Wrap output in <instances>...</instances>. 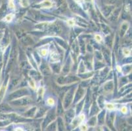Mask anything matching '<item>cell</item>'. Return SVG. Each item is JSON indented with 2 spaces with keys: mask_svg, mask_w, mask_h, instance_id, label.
<instances>
[{
  "mask_svg": "<svg viewBox=\"0 0 132 131\" xmlns=\"http://www.w3.org/2000/svg\"><path fill=\"white\" fill-rule=\"evenodd\" d=\"M41 7L43 8H50L52 7V2L50 0H45L41 3Z\"/></svg>",
  "mask_w": 132,
  "mask_h": 131,
  "instance_id": "1",
  "label": "cell"
},
{
  "mask_svg": "<svg viewBox=\"0 0 132 131\" xmlns=\"http://www.w3.org/2000/svg\"><path fill=\"white\" fill-rule=\"evenodd\" d=\"M46 103L48 106H53L55 104V101L53 98H48L46 100Z\"/></svg>",
  "mask_w": 132,
  "mask_h": 131,
  "instance_id": "2",
  "label": "cell"
},
{
  "mask_svg": "<svg viewBox=\"0 0 132 131\" xmlns=\"http://www.w3.org/2000/svg\"><path fill=\"white\" fill-rule=\"evenodd\" d=\"M13 17H14V14H7V15L5 16V21L7 22H10L12 20V19H13Z\"/></svg>",
  "mask_w": 132,
  "mask_h": 131,
  "instance_id": "3",
  "label": "cell"
},
{
  "mask_svg": "<svg viewBox=\"0 0 132 131\" xmlns=\"http://www.w3.org/2000/svg\"><path fill=\"white\" fill-rule=\"evenodd\" d=\"M105 106L108 110H112V109L115 108L114 104H112V103H107L105 104Z\"/></svg>",
  "mask_w": 132,
  "mask_h": 131,
  "instance_id": "4",
  "label": "cell"
},
{
  "mask_svg": "<svg viewBox=\"0 0 132 131\" xmlns=\"http://www.w3.org/2000/svg\"><path fill=\"white\" fill-rule=\"evenodd\" d=\"M122 52H123V54H124L125 56H129L131 53V51L130 50L128 49V48H124L123 50H122Z\"/></svg>",
  "mask_w": 132,
  "mask_h": 131,
  "instance_id": "5",
  "label": "cell"
},
{
  "mask_svg": "<svg viewBox=\"0 0 132 131\" xmlns=\"http://www.w3.org/2000/svg\"><path fill=\"white\" fill-rule=\"evenodd\" d=\"M95 40H96L97 42H99V43H101L102 40H103V38L101 37V35H99V34H96V35H95Z\"/></svg>",
  "mask_w": 132,
  "mask_h": 131,
  "instance_id": "6",
  "label": "cell"
},
{
  "mask_svg": "<svg viewBox=\"0 0 132 131\" xmlns=\"http://www.w3.org/2000/svg\"><path fill=\"white\" fill-rule=\"evenodd\" d=\"M21 5L23 7H25L28 5V0H21Z\"/></svg>",
  "mask_w": 132,
  "mask_h": 131,
  "instance_id": "7",
  "label": "cell"
},
{
  "mask_svg": "<svg viewBox=\"0 0 132 131\" xmlns=\"http://www.w3.org/2000/svg\"><path fill=\"white\" fill-rule=\"evenodd\" d=\"M51 58L53 60H57L59 59V55L57 53H55L53 54V55L51 56Z\"/></svg>",
  "mask_w": 132,
  "mask_h": 131,
  "instance_id": "8",
  "label": "cell"
},
{
  "mask_svg": "<svg viewBox=\"0 0 132 131\" xmlns=\"http://www.w3.org/2000/svg\"><path fill=\"white\" fill-rule=\"evenodd\" d=\"M67 24H68L69 26H74L75 22L73 19H69V20L67 21Z\"/></svg>",
  "mask_w": 132,
  "mask_h": 131,
  "instance_id": "9",
  "label": "cell"
},
{
  "mask_svg": "<svg viewBox=\"0 0 132 131\" xmlns=\"http://www.w3.org/2000/svg\"><path fill=\"white\" fill-rule=\"evenodd\" d=\"M48 54V50L47 49H41L40 51V55L43 56H45Z\"/></svg>",
  "mask_w": 132,
  "mask_h": 131,
  "instance_id": "10",
  "label": "cell"
},
{
  "mask_svg": "<svg viewBox=\"0 0 132 131\" xmlns=\"http://www.w3.org/2000/svg\"><path fill=\"white\" fill-rule=\"evenodd\" d=\"M87 126L85 124H82V125L80 126V130L82 131H87Z\"/></svg>",
  "mask_w": 132,
  "mask_h": 131,
  "instance_id": "11",
  "label": "cell"
},
{
  "mask_svg": "<svg viewBox=\"0 0 132 131\" xmlns=\"http://www.w3.org/2000/svg\"><path fill=\"white\" fill-rule=\"evenodd\" d=\"M120 111H121V112L122 113H127V112H128V108L126 106H122V108H121V109H120Z\"/></svg>",
  "mask_w": 132,
  "mask_h": 131,
  "instance_id": "12",
  "label": "cell"
},
{
  "mask_svg": "<svg viewBox=\"0 0 132 131\" xmlns=\"http://www.w3.org/2000/svg\"><path fill=\"white\" fill-rule=\"evenodd\" d=\"M29 85H30V86L32 88H35L36 87V84H35V82L34 81H29Z\"/></svg>",
  "mask_w": 132,
  "mask_h": 131,
  "instance_id": "13",
  "label": "cell"
},
{
  "mask_svg": "<svg viewBox=\"0 0 132 131\" xmlns=\"http://www.w3.org/2000/svg\"><path fill=\"white\" fill-rule=\"evenodd\" d=\"M44 92V90H43V88H39V89L38 90V93L40 94V96H42Z\"/></svg>",
  "mask_w": 132,
  "mask_h": 131,
  "instance_id": "14",
  "label": "cell"
},
{
  "mask_svg": "<svg viewBox=\"0 0 132 131\" xmlns=\"http://www.w3.org/2000/svg\"><path fill=\"white\" fill-rule=\"evenodd\" d=\"M9 7L11 9H14V5L12 2V1H9Z\"/></svg>",
  "mask_w": 132,
  "mask_h": 131,
  "instance_id": "15",
  "label": "cell"
},
{
  "mask_svg": "<svg viewBox=\"0 0 132 131\" xmlns=\"http://www.w3.org/2000/svg\"><path fill=\"white\" fill-rule=\"evenodd\" d=\"M116 69H117V70H118V72H120L121 71H122V69H121V68H120L119 66H116Z\"/></svg>",
  "mask_w": 132,
  "mask_h": 131,
  "instance_id": "16",
  "label": "cell"
},
{
  "mask_svg": "<svg viewBox=\"0 0 132 131\" xmlns=\"http://www.w3.org/2000/svg\"><path fill=\"white\" fill-rule=\"evenodd\" d=\"M15 131H24L23 129H21V128H17V129H15Z\"/></svg>",
  "mask_w": 132,
  "mask_h": 131,
  "instance_id": "17",
  "label": "cell"
},
{
  "mask_svg": "<svg viewBox=\"0 0 132 131\" xmlns=\"http://www.w3.org/2000/svg\"><path fill=\"white\" fill-rule=\"evenodd\" d=\"M97 131H103V130L101 129V127H98L97 129Z\"/></svg>",
  "mask_w": 132,
  "mask_h": 131,
  "instance_id": "18",
  "label": "cell"
},
{
  "mask_svg": "<svg viewBox=\"0 0 132 131\" xmlns=\"http://www.w3.org/2000/svg\"><path fill=\"white\" fill-rule=\"evenodd\" d=\"M75 1H76L78 3H80L81 1H82V0H75Z\"/></svg>",
  "mask_w": 132,
  "mask_h": 131,
  "instance_id": "19",
  "label": "cell"
},
{
  "mask_svg": "<svg viewBox=\"0 0 132 131\" xmlns=\"http://www.w3.org/2000/svg\"><path fill=\"white\" fill-rule=\"evenodd\" d=\"M9 1H12V0H9Z\"/></svg>",
  "mask_w": 132,
  "mask_h": 131,
  "instance_id": "20",
  "label": "cell"
}]
</instances>
